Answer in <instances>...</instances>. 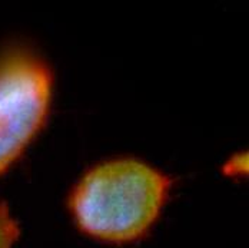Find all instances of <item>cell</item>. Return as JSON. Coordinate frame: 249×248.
Here are the masks:
<instances>
[{
  "label": "cell",
  "instance_id": "1",
  "mask_svg": "<svg viewBox=\"0 0 249 248\" xmlns=\"http://www.w3.org/2000/svg\"><path fill=\"white\" fill-rule=\"evenodd\" d=\"M172 179L136 158H115L92 167L75 185L69 210L90 238L129 244L148 235L165 207Z\"/></svg>",
  "mask_w": 249,
  "mask_h": 248
},
{
  "label": "cell",
  "instance_id": "2",
  "mask_svg": "<svg viewBox=\"0 0 249 248\" xmlns=\"http://www.w3.org/2000/svg\"><path fill=\"white\" fill-rule=\"evenodd\" d=\"M52 98L53 74L37 53L12 46L0 55V175L43 129Z\"/></svg>",
  "mask_w": 249,
  "mask_h": 248
},
{
  "label": "cell",
  "instance_id": "3",
  "mask_svg": "<svg viewBox=\"0 0 249 248\" xmlns=\"http://www.w3.org/2000/svg\"><path fill=\"white\" fill-rule=\"evenodd\" d=\"M20 235V227L9 205L0 202V248H13Z\"/></svg>",
  "mask_w": 249,
  "mask_h": 248
}]
</instances>
